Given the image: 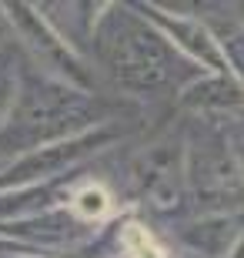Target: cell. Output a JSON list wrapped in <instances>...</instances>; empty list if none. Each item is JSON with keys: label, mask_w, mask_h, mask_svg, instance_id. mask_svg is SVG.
I'll use <instances>...</instances> for the list:
<instances>
[{"label": "cell", "mask_w": 244, "mask_h": 258, "mask_svg": "<svg viewBox=\"0 0 244 258\" xmlns=\"http://www.w3.org/2000/svg\"><path fill=\"white\" fill-rule=\"evenodd\" d=\"M121 238H124V255L127 258H168V251L160 248V241L144 225H137V221L124 225Z\"/></svg>", "instance_id": "obj_1"}, {"label": "cell", "mask_w": 244, "mask_h": 258, "mask_svg": "<svg viewBox=\"0 0 244 258\" xmlns=\"http://www.w3.org/2000/svg\"><path fill=\"white\" fill-rule=\"evenodd\" d=\"M74 208L80 211L84 218H104L107 208H111V198H107V191H104L101 184H87L84 191L74 198Z\"/></svg>", "instance_id": "obj_2"}]
</instances>
